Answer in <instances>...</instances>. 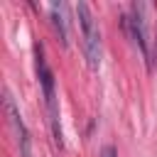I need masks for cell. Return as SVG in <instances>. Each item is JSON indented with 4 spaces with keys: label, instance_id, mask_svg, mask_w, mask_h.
<instances>
[{
    "label": "cell",
    "instance_id": "3",
    "mask_svg": "<svg viewBox=\"0 0 157 157\" xmlns=\"http://www.w3.org/2000/svg\"><path fill=\"white\" fill-rule=\"evenodd\" d=\"M125 27H128L130 39L140 49L145 64L150 66V42H147V27H145V5H132L130 7V15L125 17Z\"/></svg>",
    "mask_w": 157,
    "mask_h": 157
},
{
    "label": "cell",
    "instance_id": "5",
    "mask_svg": "<svg viewBox=\"0 0 157 157\" xmlns=\"http://www.w3.org/2000/svg\"><path fill=\"white\" fill-rule=\"evenodd\" d=\"M47 10H49V17H52V25H54L56 37L66 47L69 44V17H66V10L69 7L64 2H52V5H47Z\"/></svg>",
    "mask_w": 157,
    "mask_h": 157
},
{
    "label": "cell",
    "instance_id": "1",
    "mask_svg": "<svg viewBox=\"0 0 157 157\" xmlns=\"http://www.w3.org/2000/svg\"><path fill=\"white\" fill-rule=\"evenodd\" d=\"M76 15H78V25H81V37H83V54H86V64L88 69H98L101 66V32L98 25L91 15V7L86 2L76 5Z\"/></svg>",
    "mask_w": 157,
    "mask_h": 157
},
{
    "label": "cell",
    "instance_id": "2",
    "mask_svg": "<svg viewBox=\"0 0 157 157\" xmlns=\"http://www.w3.org/2000/svg\"><path fill=\"white\" fill-rule=\"evenodd\" d=\"M37 78H39V86H42V93H44V103H47V110H49V123H52V132L56 137V142L61 145V125H59V105H56V93H54V74L52 69L47 66V59H44V52L42 47L37 44Z\"/></svg>",
    "mask_w": 157,
    "mask_h": 157
},
{
    "label": "cell",
    "instance_id": "6",
    "mask_svg": "<svg viewBox=\"0 0 157 157\" xmlns=\"http://www.w3.org/2000/svg\"><path fill=\"white\" fill-rule=\"evenodd\" d=\"M101 157H118V152H115L113 145H105V147L101 150Z\"/></svg>",
    "mask_w": 157,
    "mask_h": 157
},
{
    "label": "cell",
    "instance_id": "4",
    "mask_svg": "<svg viewBox=\"0 0 157 157\" xmlns=\"http://www.w3.org/2000/svg\"><path fill=\"white\" fill-rule=\"evenodd\" d=\"M5 110H7V115H10V123H12L15 132H17L20 155H22V157H32V150H29V132H27L22 118H20V110H17V105H15L12 96H10V91H5Z\"/></svg>",
    "mask_w": 157,
    "mask_h": 157
}]
</instances>
